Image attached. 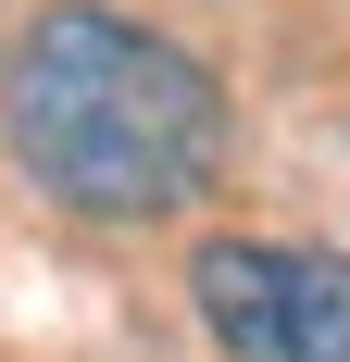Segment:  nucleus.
<instances>
[{"mask_svg": "<svg viewBox=\"0 0 350 362\" xmlns=\"http://www.w3.org/2000/svg\"><path fill=\"white\" fill-rule=\"evenodd\" d=\"M0 125H13V163L88 225L175 213L225 150L213 75L125 13H38L0 63Z\"/></svg>", "mask_w": 350, "mask_h": 362, "instance_id": "nucleus-1", "label": "nucleus"}, {"mask_svg": "<svg viewBox=\"0 0 350 362\" xmlns=\"http://www.w3.org/2000/svg\"><path fill=\"white\" fill-rule=\"evenodd\" d=\"M188 300H201L225 362H350V250L213 238L188 262Z\"/></svg>", "mask_w": 350, "mask_h": 362, "instance_id": "nucleus-2", "label": "nucleus"}]
</instances>
